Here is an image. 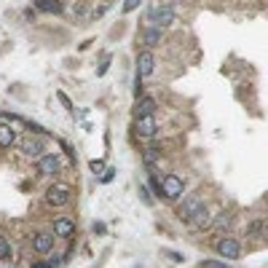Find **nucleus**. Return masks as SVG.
Wrapping results in <instances>:
<instances>
[{
    "label": "nucleus",
    "mask_w": 268,
    "mask_h": 268,
    "mask_svg": "<svg viewBox=\"0 0 268 268\" xmlns=\"http://www.w3.org/2000/svg\"><path fill=\"white\" fill-rule=\"evenodd\" d=\"M161 193H164V199L177 201L182 196V180L177 174H164V180H161Z\"/></svg>",
    "instance_id": "nucleus-1"
},
{
    "label": "nucleus",
    "mask_w": 268,
    "mask_h": 268,
    "mask_svg": "<svg viewBox=\"0 0 268 268\" xmlns=\"http://www.w3.org/2000/svg\"><path fill=\"white\" fill-rule=\"evenodd\" d=\"M70 196H73L70 185H51V188L46 191V201H49L51 207H65L70 201Z\"/></svg>",
    "instance_id": "nucleus-2"
},
{
    "label": "nucleus",
    "mask_w": 268,
    "mask_h": 268,
    "mask_svg": "<svg viewBox=\"0 0 268 268\" xmlns=\"http://www.w3.org/2000/svg\"><path fill=\"white\" fill-rule=\"evenodd\" d=\"M215 250H217L220 258H225V260H236V258H239V252H241L239 241H236V239H231V236H223V239H220V241L215 244Z\"/></svg>",
    "instance_id": "nucleus-3"
},
{
    "label": "nucleus",
    "mask_w": 268,
    "mask_h": 268,
    "mask_svg": "<svg viewBox=\"0 0 268 268\" xmlns=\"http://www.w3.org/2000/svg\"><path fill=\"white\" fill-rule=\"evenodd\" d=\"M177 19V14H174V8H153L150 11V22H153V25L158 27V30H164V27H169L172 22Z\"/></svg>",
    "instance_id": "nucleus-4"
},
{
    "label": "nucleus",
    "mask_w": 268,
    "mask_h": 268,
    "mask_svg": "<svg viewBox=\"0 0 268 268\" xmlns=\"http://www.w3.org/2000/svg\"><path fill=\"white\" fill-rule=\"evenodd\" d=\"M134 132H137V137H153L158 132V123H156L153 115H137Z\"/></svg>",
    "instance_id": "nucleus-5"
},
{
    "label": "nucleus",
    "mask_w": 268,
    "mask_h": 268,
    "mask_svg": "<svg viewBox=\"0 0 268 268\" xmlns=\"http://www.w3.org/2000/svg\"><path fill=\"white\" fill-rule=\"evenodd\" d=\"M156 70V56H153V51H139V56H137V75L139 78H145V75H150Z\"/></svg>",
    "instance_id": "nucleus-6"
},
{
    "label": "nucleus",
    "mask_w": 268,
    "mask_h": 268,
    "mask_svg": "<svg viewBox=\"0 0 268 268\" xmlns=\"http://www.w3.org/2000/svg\"><path fill=\"white\" fill-rule=\"evenodd\" d=\"M22 153L30 156V158H40V153H43V139L40 137H25V139H22Z\"/></svg>",
    "instance_id": "nucleus-7"
},
{
    "label": "nucleus",
    "mask_w": 268,
    "mask_h": 268,
    "mask_svg": "<svg viewBox=\"0 0 268 268\" xmlns=\"http://www.w3.org/2000/svg\"><path fill=\"white\" fill-rule=\"evenodd\" d=\"M188 223H191L193 228L204 231V228H209V225H212V215H209V209L201 204V207H199V209H196V212L191 215V220H188Z\"/></svg>",
    "instance_id": "nucleus-8"
},
{
    "label": "nucleus",
    "mask_w": 268,
    "mask_h": 268,
    "mask_svg": "<svg viewBox=\"0 0 268 268\" xmlns=\"http://www.w3.org/2000/svg\"><path fill=\"white\" fill-rule=\"evenodd\" d=\"M54 236H62V239H73L75 236V223L67 217H56L54 220Z\"/></svg>",
    "instance_id": "nucleus-9"
},
{
    "label": "nucleus",
    "mask_w": 268,
    "mask_h": 268,
    "mask_svg": "<svg viewBox=\"0 0 268 268\" xmlns=\"http://www.w3.org/2000/svg\"><path fill=\"white\" fill-rule=\"evenodd\" d=\"M59 169H62V161L56 156H40L38 158V172L40 174H56Z\"/></svg>",
    "instance_id": "nucleus-10"
},
{
    "label": "nucleus",
    "mask_w": 268,
    "mask_h": 268,
    "mask_svg": "<svg viewBox=\"0 0 268 268\" xmlns=\"http://www.w3.org/2000/svg\"><path fill=\"white\" fill-rule=\"evenodd\" d=\"M51 247H54V234H35L32 236V250L35 252L46 255V252H51Z\"/></svg>",
    "instance_id": "nucleus-11"
},
{
    "label": "nucleus",
    "mask_w": 268,
    "mask_h": 268,
    "mask_svg": "<svg viewBox=\"0 0 268 268\" xmlns=\"http://www.w3.org/2000/svg\"><path fill=\"white\" fill-rule=\"evenodd\" d=\"M199 207H201V199H199V196H188V199L182 201L180 212H177V215H180V220H191V215H193Z\"/></svg>",
    "instance_id": "nucleus-12"
},
{
    "label": "nucleus",
    "mask_w": 268,
    "mask_h": 268,
    "mask_svg": "<svg viewBox=\"0 0 268 268\" xmlns=\"http://www.w3.org/2000/svg\"><path fill=\"white\" fill-rule=\"evenodd\" d=\"M16 142V129H11L8 123H0V148H11Z\"/></svg>",
    "instance_id": "nucleus-13"
},
{
    "label": "nucleus",
    "mask_w": 268,
    "mask_h": 268,
    "mask_svg": "<svg viewBox=\"0 0 268 268\" xmlns=\"http://www.w3.org/2000/svg\"><path fill=\"white\" fill-rule=\"evenodd\" d=\"M35 8L46 11V14H59L62 3H59V0H35Z\"/></svg>",
    "instance_id": "nucleus-14"
},
{
    "label": "nucleus",
    "mask_w": 268,
    "mask_h": 268,
    "mask_svg": "<svg viewBox=\"0 0 268 268\" xmlns=\"http://www.w3.org/2000/svg\"><path fill=\"white\" fill-rule=\"evenodd\" d=\"M153 113H156V99L150 97L137 99V115H153Z\"/></svg>",
    "instance_id": "nucleus-15"
},
{
    "label": "nucleus",
    "mask_w": 268,
    "mask_h": 268,
    "mask_svg": "<svg viewBox=\"0 0 268 268\" xmlns=\"http://www.w3.org/2000/svg\"><path fill=\"white\" fill-rule=\"evenodd\" d=\"M142 43H145V46H158V43H161V30H158V27H148V30L142 32Z\"/></svg>",
    "instance_id": "nucleus-16"
},
{
    "label": "nucleus",
    "mask_w": 268,
    "mask_h": 268,
    "mask_svg": "<svg viewBox=\"0 0 268 268\" xmlns=\"http://www.w3.org/2000/svg\"><path fill=\"white\" fill-rule=\"evenodd\" d=\"M11 258V244L0 236V260H8Z\"/></svg>",
    "instance_id": "nucleus-17"
},
{
    "label": "nucleus",
    "mask_w": 268,
    "mask_h": 268,
    "mask_svg": "<svg viewBox=\"0 0 268 268\" xmlns=\"http://www.w3.org/2000/svg\"><path fill=\"white\" fill-rule=\"evenodd\" d=\"M199 268H231L225 260H204Z\"/></svg>",
    "instance_id": "nucleus-18"
},
{
    "label": "nucleus",
    "mask_w": 268,
    "mask_h": 268,
    "mask_svg": "<svg viewBox=\"0 0 268 268\" xmlns=\"http://www.w3.org/2000/svg\"><path fill=\"white\" fill-rule=\"evenodd\" d=\"M56 97H59V102L65 105V108H67L70 113H73V102H70V99H67V94H65V91H56Z\"/></svg>",
    "instance_id": "nucleus-19"
},
{
    "label": "nucleus",
    "mask_w": 268,
    "mask_h": 268,
    "mask_svg": "<svg viewBox=\"0 0 268 268\" xmlns=\"http://www.w3.org/2000/svg\"><path fill=\"white\" fill-rule=\"evenodd\" d=\"M250 234H252V236H260V234H263V223H260V220L250 225Z\"/></svg>",
    "instance_id": "nucleus-20"
},
{
    "label": "nucleus",
    "mask_w": 268,
    "mask_h": 268,
    "mask_svg": "<svg viewBox=\"0 0 268 268\" xmlns=\"http://www.w3.org/2000/svg\"><path fill=\"white\" fill-rule=\"evenodd\" d=\"M215 225H217V228H228V225H231V217H228V215H220Z\"/></svg>",
    "instance_id": "nucleus-21"
},
{
    "label": "nucleus",
    "mask_w": 268,
    "mask_h": 268,
    "mask_svg": "<svg viewBox=\"0 0 268 268\" xmlns=\"http://www.w3.org/2000/svg\"><path fill=\"white\" fill-rule=\"evenodd\" d=\"M139 3H142V0H126V3H123V11H126V14H129V11H134Z\"/></svg>",
    "instance_id": "nucleus-22"
},
{
    "label": "nucleus",
    "mask_w": 268,
    "mask_h": 268,
    "mask_svg": "<svg viewBox=\"0 0 268 268\" xmlns=\"http://www.w3.org/2000/svg\"><path fill=\"white\" fill-rule=\"evenodd\" d=\"M89 167H91V172H94V174H102V172H105V164H102V161H91Z\"/></svg>",
    "instance_id": "nucleus-23"
},
{
    "label": "nucleus",
    "mask_w": 268,
    "mask_h": 268,
    "mask_svg": "<svg viewBox=\"0 0 268 268\" xmlns=\"http://www.w3.org/2000/svg\"><path fill=\"white\" fill-rule=\"evenodd\" d=\"M139 196H142V201H145V204H153V199H150V193H148L145 185H139Z\"/></svg>",
    "instance_id": "nucleus-24"
},
{
    "label": "nucleus",
    "mask_w": 268,
    "mask_h": 268,
    "mask_svg": "<svg viewBox=\"0 0 268 268\" xmlns=\"http://www.w3.org/2000/svg\"><path fill=\"white\" fill-rule=\"evenodd\" d=\"M113 180V169H105V174H102V182H110Z\"/></svg>",
    "instance_id": "nucleus-25"
},
{
    "label": "nucleus",
    "mask_w": 268,
    "mask_h": 268,
    "mask_svg": "<svg viewBox=\"0 0 268 268\" xmlns=\"http://www.w3.org/2000/svg\"><path fill=\"white\" fill-rule=\"evenodd\" d=\"M167 255H169L174 263H182V255H180V252H167Z\"/></svg>",
    "instance_id": "nucleus-26"
},
{
    "label": "nucleus",
    "mask_w": 268,
    "mask_h": 268,
    "mask_svg": "<svg viewBox=\"0 0 268 268\" xmlns=\"http://www.w3.org/2000/svg\"><path fill=\"white\" fill-rule=\"evenodd\" d=\"M30 268H51V265H49V263H32Z\"/></svg>",
    "instance_id": "nucleus-27"
}]
</instances>
